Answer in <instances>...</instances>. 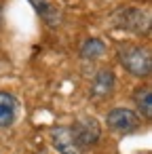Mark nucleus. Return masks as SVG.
<instances>
[{
  "label": "nucleus",
  "mask_w": 152,
  "mask_h": 154,
  "mask_svg": "<svg viewBox=\"0 0 152 154\" xmlns=\"http://www.w3.org/2000/svg\"><path fill=\"white\" fill-rule=\"evenodd\" d=\"M118 61L135 78H148L150 76L152 61H150V51L148 49L133 47V45H125V47L118 49Z\"/></svg>",
  "instance_id": "nucleus-1"
},
{
  "label": "nucleus",
  "mask_w": 152,
  "mask_h": 154,
  "mask_svg": "<svg viewBox=\"0 0 152 154\" xmlns=\"http://www.w3.org/2000/svg\"><path fill=\"white\" fill-rule=\"evenodd\" d=\"M114 85H116V78L110 70H99L95 76H93V82H91V95L101 99V97H108L112 91H114Z\"/></svg>",
  "instance_id": "nucleus-6"
},
{
  "label": "nucleus",
  "mask_w": 152,
  "mask_h": 154,
  "mask_svg": "<svg viewBox=\"0 0 152 154\" xmlns=\"http://www.w3.org/2000/svg\"><path fill=\"white\" fill-rule=\"evenodd\" d=\"M15 118H17V99L7 91H0V129L11 127Z\"/></svg>",
  "instance_id": "nucleus-7"
},
{
  "label": "nucleus",
  "mask_w": 152,
  "mask_h": 154,
  "mask_svg": "<svg viewBox=\"0 0 152 154\" xmlns=\"http://www.w3.org/2000/svg\"><path fill=\"white\" fill-rule=\"evenodd\" d=\"M106 53V45L99 38H89L85 40V45L80 47V57L82 59H97Z\"/></svg>",
  "instance_id": "nucleus-9"
},
{
  "label": "nucleus",
  "mask_w": 152,
  "mask_h": 154,
  "mask_svg": "<svg viewBox=\"0 0 152 154\" xmlns=\"http://www.w3.org/2000/svg\"><path fill=\"white\" fill-rule=\"evenodd\" d=\"M116 21L120 28L125 30H131V32H141V30H148V15L137 11V9H123L116 13Z\"/></svg>",
  "instance_id": "nucleus-5"
},
{
  "label": "nucleus",
  "mask_w": 152,
  "mask_h": 154,
  "mask_svg": "<svg viewBox=\"0 0 152 154\" xmlns=\"http://www.w3.org/2000/svg\"><path fill=\"white\" fill-rule=\"evenodd\" d=\"M72 137H74V143L80 152L89 150L91 146H95L101 137V127L97 125L95 118H82V120H76L72 127Z\"/></svg>",
  "instance_id": "nucleus-3"
},
{
  "label": "nucleus",
  "mask_w": 152,
  "mask_h": 154,
  "mask_svg": "<svg viewBox=\"0 0 152 154\" xmlns=\"http://www.w3.org/2000/svg\"><path fill=\"white\" fill-rule=\"evenodd\" d=\"M135 106H137V112L144 116V118H150L152 116V91L150 87H144V89H137L135 95Z\"/></svg>",
  "instance_id": "nucleus-8"
},
{
  "label": "nucleus",
  "mask_w": 152,
  "mask_h": 154,
  "mask_svg": "<svg viewBox=\"0 0 152 154\" xmlns=\"http://www.w3.org/2000/svg\"><path fill=\"white\" fill-rule=\"evenodd\" d=\"M106 125H108V129H112L120 135H129L139 129L141 118L137 112H133L129 108H112L106 116Z\"/></svg>",
  "instance_id": "nucleus-2"
},
{
  "label": "nucleus",
  "mask_w": 152,
  "mask_h": 154,
  "mask_svg": "<svg viewBox=\"0 0 152 154\" xmlns=\"http://www.w3.org/2000/svg\"><path fill=\"white\" fill-rule=\"evenodd\" d=\"M49 137H51V143L53 148L59 152V154H82L76 143H74V137H72V131L70 127H53L49 131Z\"/></svg>",
  "instance_id": "nucleus-4"
}]
</instances>
